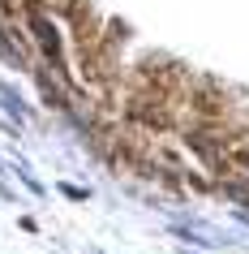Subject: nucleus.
Masks as SVG:
<instances>
[{
	"instance_id": "1",
	"label": "nucleus",
	"mask_w": 249,
	"mask_h": 254,
	"mask_svg": "<svg viewBox=\"0 0 249 254\" xmlns=\"http://www.w3.org/2000/svg\"><path fill=\"white\" fill-rule=\"evenodd\" d=\"M35 35H39V39H43V48H48V56H56V61H60V43H56L52 26H48L43 17H35Z\"/></svg>"
},
{
	"instance_id": "2",
	"label": "nucleus",
	"mask_w": 249,
	"mask_h": 254,
	"mask_svg": "<svg viewBox=\"0 0 249 254\" xmlns=\"http://www.w3.org/2000/svg\"><path fill=\"white\" fill-rule=\"evenodd\" d=\"M0 56H4V65H22V52L9 43V35H4V30H0Z\"/></svg>"
},
{
	"instance_id": "3",
	"label": "nucleus",
	"mask_w": 249,
	"mask_h": 254,
	"mask_svg": "<svg viewBox=\"0 0 249 254\" xmlns=\"http://www.w3.org/2000/svg\"><path fill=\"white\" fill-rule=\"evenodd\" d=\"M245 160H249V155H245Z\"/></svg>"
}]
</instances>
